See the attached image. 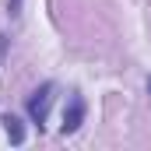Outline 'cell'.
I'll list each match as a JSON object with an SVG mask.
<instances>
[{
	"instance_id": "2",
	"label": "cell",
	"mask_w": 151,
	"mask_h": 151,
	"mask_svg": "<svg viewBox=\"0 0 151 151\" xmlns=\"http://www.w3.org/2000/svg\"><path fill=\"white\" fill-rule=\"evenodd\" d=\"M81 123H84V99L74 91L67 99V109H63V134H74Z\"/></svg>"
},
{
	"instance_id": "3",
	"label": "cell",
	"mask_w": 151,
	"mask_h": 151,
	"mask_svg": "<svg viewBox=\"0 0 151 151\" xmlns=\"http://www.w3.org/2000/svg\"><path fill=\"white\" fill-rule=\"evenodd\" d=\"M4 130H7V137H11V144H21L25 141V130H21V119L18 116H4Z\"/></svg>"
},
{
	"instance_id": "4",
	"label": "cell",
	"mask_w": 151,
	"mask_h": 151,
	"mask_svg": "<svg viewBox=\"0 0 151 151\" xmlns=\"http://www.w3.org/2000/svg\"><path fill=\"white\" fill-rule=\"evenodd\" d=\"M4 46H7V39H4V35H0V56H4Z\"/></svg>"
},
{
	"instance_id": "5",
	"label": "cell",
	"mask_w": 151,
	"mask_h": 151,
	"mask_svg": "<svg viewBox=\"0 0 151 151\" xmlns=\"http://www.w3.org/2000/svg\"><path fill=\"white\" fill-rule=\"evenodd\" d=\"M148 91H151V81H148Z\"/></svg>"
},
{
	"instance_id": "1",
	"label": "cell",
	"mask_w": 151,
	"mask_h": 151,
	"mask_svg": "<svg viewBox=\"0 0 151 151\" xmlns=\"http://www.w3.org/2000/svg\"><path fill=\"white\" fill-rule=\"evenodd\" d=\"M53 91H56V84L53 81H42L35 91L28 95V102H25V109H28V119L35 123V127H42L46 119H49V106H53Z\"/></svg>"
}]
</instances>
